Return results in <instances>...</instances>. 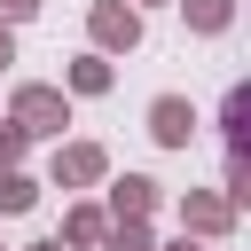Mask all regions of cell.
<instances>
[{
  "instance_id": "obj_1",
  "label": "cell",
  "mask_w": 251,
  "mask_h": 251,
  "mask_svg": "<svg viewBox=\"0 0 251 251\" xmlns=\"http://www.w3.org/2000/svg\"><path fill=\"white\" fill-rule=\"evenodd\" d=\"M71 86H55V78H16L8 86V118L31 133V141H63V126H71Z\"/></svg>"
},
{
  "instance_id": "obj_2",
  "label": "cell",
  "mask_w": 251,
  "mask_h": 251,
  "mask_svg": "<svg viewBox=\"0 0 251 251\" xmlns=\"http://www.w3.org/2000/svg\"><path fill=\"white\" fill-rule=\"evenodd\" d=\"M141 39H149V8H133V0H86V47L133 55Z\"/></svg>"
},
{
  "instance_id": "obj_3",
  "label": "cell",
  "mask_w": 251,
  "mask_h": 251,
  "mask_svg": "<svg viewBox=\"0 0 251 251\" xmlns=\"http://www.w3.org/2000/svg\"><path fill=\"white\" fill-rule=\"evenodd\" d=\"M180 235H196V243H227L235 235V196L227 188H180Z\"/></svg>"
},
{
  "instance_id": "obj_4",
  "label": "cell",
  "mask_w": 251,
  "mask_h": 251,
  "mask_svg": "<svg viewBox=\"0 0 251 251\" xmlns=\"http://www.w3.org/2000/svg\"><path fill=\"white\" fill-rule=\"evenodd\" d=\"M47 180H55V188H71V196H86V188H102V180H110V149H102V141H55Z\"/></svg>"
},
{
  "instance_id": "obj_5",
  "label": "cell",
  "mask_w": 251,
  "mask_h": 251,
  "mask_svg": "<svg viewBox=\"0 0 251 251\" xmlns=\"http://www.w3.org/2000/svg\"><path fill=\"white\" fill-rule=\"evenodd\" d=\"M141 126H149V141H157V149H188L204 118H196V102H188V94H149Z\"/></svg>"
},
{
  "instance_id": "obj_6",
  "label": "cell",
  "mask_w": 251,
  "mask_h": 251,
  "mask_svg": "<svg viewBox=\"0 0 251 251\" xmlns=\"http://www.w3.org/2000/svg\"><path fill=\"white\" fill-rule=\"evenodd\" d=\"M110 227H118V220H110V204L78 196V204H63V227H55V235H63V251H102V243H110Z\"/></svg>"
},
{
  "instance_id": "obj_7",
  "label": "cell",
  "mask_w": 251,
  "mask_h": 251,
  "mask_svg": "<svg viewBox=\"0 0 251 251\" xmlns=\"http://www.w3.org/2000/svg\"><path fill=\"white\" fill-rule=\"evenodd\" d=\"M63 86H71L78 102H102V94L118 86V55H102V47H86V55H71V63H63Z\"/></svg>"
},
{
  "instance_id": "obj_8",
  "label": "cell",
  "mask_w": 251,
  "mask_h": 251,
  "mask_svg": "<svg viewBox=\"0 0 251 251\" xmlns=\"http://www.w3.org/2000/svg\"><path fill=\"white\" fill-rule=\"evenodd\" d=\"M102 188H110V196H102L110 220H149V212L165 204V180H149V173H126V180H102Z\"/></svg>"
},
{
  "instance_id": "obj_9",
  "label": "cell",
  "mask_w": 251,
  "mask_h": 251,
  "mask_svg": "<svg viewBox=\"0 0 251 251\" xmlns=\"http://www.w3.org/2000/svg\"><path fill=\"white\" fill-rule=\"evenodd\" d=\"M220 133H227L235 157H251V78H235V86L220 94Z\"/></svg>"
},
{
  "instance_id": "obj_10",
  "label": "cell",
  "mask_w": 251,
  "mask_h": 251,
  "mask_svg": "<svg viewBox=\"0 0 251 251\" xmlns=\"http://www.w3.org/2000/svg\"><path fill=\"white\" fill-rule=\"evenodd\" d=\"M180 24H188L196 39H220V31L235 24V0H180Z\"/></svg>"
},
{
  "instance_id": "obj_11",
  "label": "cell",
  "mask_w": 251,
  "mask_h": 251,
  "mask_svg": "<svg viewBox=\"0 0 251 251\" xmlns=\"http://www.w3.org/2000/svg\"><path fill=\"white\" fill-rule=\"evenodd\" d=\"M31 204H39V180H31L24 165H16V173H0V220H24Z\"/></svg>"
},
{
  "instance_id": "obj_12",
  "label": "cell",
  "mask_w": 251,
  "mask_h": 251,
  "mask_svg": "<svg viewBox=\"0 0 251 251\" xmlns=\"http://www.w3.org/2000/svg\"><path fill=\"white\" fill-rule=\"evenodd\" d=\"M24 157H31V133H24L16 118H0V173H16Z\"/></svg>"
},
{
  "instance_id": "obj_13",
  "label": "cell",
  "mask_w": 251,
  "mask_h": 251,
  "mask_svg": "<svg viewBox=\"0 0 251 251\" xmlns=\"http://www.w3.org/2000/svg\"><path fill=\"white\" fill-rule=\"evenodd\" d=\"M102 251H157V235H149V220H118Z\"/></svg>"
},
{
  "instance_id": "obj_14",
  "label": "cell",
  "mask_w": 251,
  "mask_h": 251,
  "mask_svg": "<svg viewBox=\"0 0 251 251\" xmlns=\"http://www.w3.org/2000/svg\"><path fill=\"white\" fill-rule=\"evenodd\" d=\"M227 196H235V212H251V157H235L227 149V180H220Z\"/></svg>"
},
{
  "instance_id": "obj_15",
  "label": "cell",
  "mask_w": 251,
  "mask_h": 251,
  "mask_svg": "<svg viewBox=\"0 0 251 251\" xmlns=\"http://www.w3.org/2000/svg\"><path fill=\"white\" fill-rule=\"evenodd\" d=\"M39 8H47V0H0V24H31Z\"/></svg>"
},
{
  "instance_id": "obj_16",
  "label": "cell",
  "mask_w": 251,
  "mask_h": 251,
  "mask_svg": "<svg viewBox=\"0 0 251 251\" xmlns=\"http://www.w3.org/2000/svg\"><path fill=\"white\" fill-rule=\"evenodd\" d=\"M8 63H16V24H0V78H8Z\"/></svg>"
},
{
  "instance_id": "obj_17",
  "label": "cell",
  "mask_w": 251,
  "mask_h": 251,
  "mask_svg": "<svg viewBox=\"0 0 251 251\" xmlns=\"http://www.w3.org/2000/svg\"><path fill=\"white\" fill-rule=\"evenodd\" d=\"M157 251H204V243H196V235H173V243H157Z\"/></svg>"
},
{
  "instance_id": "obj_18",
  "label": "cell",
  "mask_w": 251,
  "mask_h": 251,
  "mask_svg": "<svg viewBox=\"0 0 251 251\" xmlns=\"http://www.w3.org/2000/svg\"><path fill=\"white\" fill-rule=\"evenodd\" d=\"M24 251H63V235H39V243H24Z\"/></svg>"
},
{
  "instance_id": "obj_19",
  "label": "cell",
  "mask_w": 251,
  "mask_h": 251,
  "mask_svg": "<svg viewBox=\"0 0 251 251\" xmlns=\"http://www.w3.org/2000/svg\"><path fill=\"white\" fill-rule=\"evenodd\" d=\"M133 8H180V0H133Z\"/></svg>"
},
{
  "instance_id": "obj_20",
  "label": "cell",
  "mask_w": 251,
  "mask_h": 251,
  "mask_svg": "<svg viewBox=\"0 0 251 251\" xmlns=\"http://www.w3.org/2000/svg\"><path fill=\"white\" fill-rule=\"evenodd\" d=\"M0 118H8V110H0Z\"/></svg>"
}]
</instances>
